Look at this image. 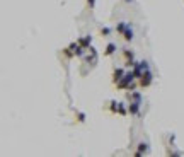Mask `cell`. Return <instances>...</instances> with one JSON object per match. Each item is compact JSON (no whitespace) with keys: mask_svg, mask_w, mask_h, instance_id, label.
<instances>
[{"mask_svg":"<svg viewBox=\"0 0 184 157\" xmlns=\"http://www.w3.org/2000/svg\"><path fill=\"white\" fill-rule=\"evenodd\" d=\"M152 72L150 70H145L142 74V77H140V87H149L150 84H152Z\"/></svg>","mask_w":184,"mask_h":157,"instance_id":"obj_1","label":"cell"},{"mask_svg":"<svg viewBox=\"0 0 184 157\" xmlns=\"http://www.w3.org/2000/svg\"><path fill=\"white\" fill-rule=\"evenodd\" d=\"M133 79H136L133 72H128V74H125V77H123V79L120 80V82H118V87H120V89H123V87H126V89H128L130 82H131Z\"/></svg>","mask_w":184,"mask_h":157,"instance_id":"obj_2","label":"cell"},{"mask_svg":"<svg viewBox=\"0 0 184 157\" xmlns=\"http://www.w3.org/2000/svg\"><path fill=\"white\" fill-rule=\"evenodd\" d=\"M140 101H135V103H130V108H128V111L131 113V115H138L140 113Z\"/></svg>","mask_w":184,"mask_h":157,"instance_id":"obj_3","label":"cell"},{"mask_svg":"<svg viewBox=\"0 0 184 157\" xmlns=\"http://www.w3.org/2000/svg\"><path fill=\"white\" fill-rule=\"evenodd\" d=\"M123 77H125V70H123V68H116V70H114V74H113V80L118 84Z\"/></svg>","mask_w":184,"mask_h":157,"instance_id":"obj_4","label":"cell"},{"mask_svg":"<svg viewBox=\"0 0 184 157\" xmlns=\"http://www.w3.org/2000/svg\"><path fill=\"white\" fill-rule=\"evenodd\" d=\"M91 41H92V38L87 36V38H84V39H78V45H80L82 48H91Z\"/></svg>","mask_w":184,"mask_h":157,"instance_id":"obj_5","label":"cell"},{"mask_svg":"<svg viewBox=\"0 0 184 157\" xmlns=\"http://www.w3.org/2000/svg\"><path fill=\"white\" fill-rule=\"evenodd\" d=\"M114 52H116V45H114V43H109V45L106 46V52H104V55H106V56H109V55H113Z\"/></svg>","mask_w":184,"mask_h":157,"instance_id":"obj_6","label":"cell"},{"mask_svg":"<svg viewBox=\"0 0 184 157\" xmlns=\"http://www.w3.org/2000/svg\"><path fill=\"white\" fill-rule=\"evenodd\" d=\"M133 39V29H130V26H128V29L125 31V41H131Z\"/></svg>","mask_w":184,"mask_h":157,"instance_id":"obj_7","label":"cell"},{"mask_svg":"<svg viewBox=\"0 0 184 157\" xmlns=\"http://www.w3.org/2000/svg\"><path fill=\"white\" fill-rule=\"evenodd\" d=\"M126 29H128V24H126V22H120V24L116 26V31H118V32H125Z\"/></svg>","mask_w":184,"mask_h":157,"instance_id":"obj_8","label":"cell"},{"mask_svg":"<svg viewBox=\"0 0 184 157\" xmlns=\"http://www.w3.org/2000/svg\"><path fill=\"white\" fill-rule=\"evenodd\" d=\"M130 97H131V99H135V101H140V103H142V94H140V92H131V94H130Z\"/></svg>","mask_w":184,"mask_h":157,"instance_id":"obj_9","label":"cell"},{"mask_svg":"<svg viewBox=\"0 0 184 157\" xmlns=\"http://www.w3.org/2000/svg\"><path fill=\"white\" fill-rule=\"evenodd\" d=\"M123 53H125L126 58H128V61H133V52H130V50H123Z\"/></svg>","mask_w":184,"mask_h":157,"instance_id":"obj_10","label":"cell"},{"mask_svg":"<svg viewBox=\"0 0 184 157\" xmlns=\"http://www.w3.org/2000/svg\"><path fill=\"white\" fill-rule=\"evenodd\" d=\"M101 32H102L104 36H107V34L111 32V29H109V27H102V29H101Z\"/></svg>","mask_w":184,"mask_h":157,"instance_id":"obj_11","label":"cell"},{"mask_svg":"<svg viewBox=\"0 0 184 157\" xmlns=\"http://www.w3.org/2000/svg\"><path fill=\"white\" fill-rule=\"evenodd\" d=\"M87 2H89V5H91V7H94V2H96V0H87Z\"/></svg>","mask_w":184,"mask_h":157,"instance_id":"obj_12","label":"cell"}]
</instances>
